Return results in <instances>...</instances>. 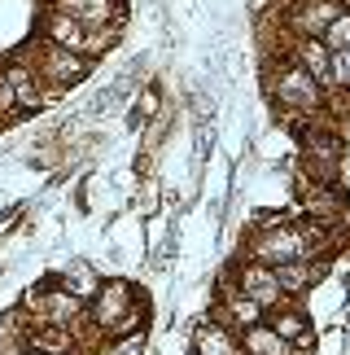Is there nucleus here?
Listing matches in <instances>:
<instances>
[{
  "mask_svg": "<svg viewBox=\"0 0 350 355\" xmlns=\"http://www.w3.org/2000/svg\"><path fill=\"white\" fill-rule=\"evenodd\" d=\"M342 162H346V145L338 132H302V175L311 180H324V184H338L342 175Z\"/></svg>",
  "mask_w": 350,
  "mask_h": 355,
  "instance_id": "nucleus-4",
  "label": "nucleus"
},
{
  "mask_svg": "<svg viewBox=\"0 0 350 355\" xmlns=\"http://www.w3.org/2000/svg\"><path fill=\"white\" fill-rule=\"evenodd\" d=\"M232 281H237V290L246 294L250 303H259V307L267 311V316L289 303L285 290H280V281H276V272L267 268V263H254V259H246V263L232 268Z\"/></svg>",
  "mask_w": 350,
  "mask_h": 355,
  "instance_id": "nucleus-5",
  "label": "nucleus"
},
{
  "mask_svg": "<svg viewBox=\"0 0 350 355\" xmlns=\"http://www.w3.org/2000/svg\"><path fill=\"white\" fill-rule=\"evenodd\" d=\"M118 40H123V22H110V26H92L88 31V49H84V58L88 62H97L101 53H110Z\"/></svg>",
  "mask_w": 350,
  "mask_h": 355,
  "instance_id": "nucleus-17",
  "label": "nucleus"
},
{
  "mask_svg": "<svg viewBox=\"0 0 350 355\" xmlns=\"http://www.w3.org/2000/svg\"><path fill=\"white\" fill-rule=\"evenodd\" d=\"M97 285H101V281L92 277V272H88L84 263H75V272H66V290H71L75 298H84V303H88L92 294H97Z\"/></svg>",
  "mask_w": 350,
  "mask_h": 355,
  "instance_id": "nucleus-19",
  "label": "nucleus"
},
{
  "mask_svg": "<svg viewBox=\"0 0 350 355\" xmlns=\"http://www.w3.org/2000/svg\"><path fill=\"white\" fill-rule=\"evenodd\" d=\"M210 320H219L223 329H232V334L241 338L246 329H254V324H263V320H267V311H263L259 303H250V298L237 290L232 272H228V277H223V285H219V303L210 307Z\"/></svg>",
  "mask_w": 350,
  "mask_h": 355,
  "instance_id": "nucleus-6",
  "label": "nucleus"
},
{
  "mask_svg": "<svg viewBox=\"0 0 350 355\" xmlns=\"http://www.w3.org/2000/svg\"><path fill=\"white\" fill-rule=\"evenodd\" d=\"M13 114H18V101H13V84L5 75V66H0V123H9Z\"/></svg>",
  "mask_w": 350,
  "mask_h": 355,
  "instance_id": "nucleus-22",
  "label": "nucleus"
},
{
  "mask_svg": "<svg viewBox=\"0 0 350 355\" xmlns=\"http://www.w3.org/2000/svg\"><path fill=\"white\" fill-rule=\"evenodd\" d=\"M346 53H350V49H346Z\"/></svg>",
  "mask_w": 350,
  "mask_h": 355,
  "instance_id": "nucleus-27",
  "label": "nucleus"
},
{
  "mask_svg": "<svg viewBox=\"0 0 350 355\" xmlns=\"http://www.w3.org/2000/svg\"><path fill=\"white\" fill-rule=\"evenodd\" d=\"M241 355H306V351H298V347H289L285 338H280L272 324H254V329H246L241 334Z\"/></svg>",
  "mask_w": 350,
  "mask_h": 355,
  "instance_id": "nucleus-16",
  "label": "nucleus"
},
{
  "mask_svg": "<svg viewBox=\"0 0 350 355\" xmlns=\"http://www.w3.org/2000/svg\"><path fill=\"white\" fill-rule=\"evenodd\" d=\"M48 9L71 13L88 31L92 26H110V22H127V0H57V5H48Z\"/></svg>",
  "mask_w": 350,
  "mask_h": 355,
  "instance_id": "nucleus-8",
  "label": "nucleus"
},
{
  "mask_svg": "<svg viewBox=\"0 0 350 355\" xmlns=\"http://www.w3.org/2000/svg\"><path fill=\"white\" fill-rule=\"evenodd\" d=\"M298 207L311 224H342L346 220V198L338 184H324V180H311V175H302L298 180Z\"/></svg>",
  "mask_w": 350,
  "mask_h": 355,
  "instance_id": "nucleus-7",
  "label": "nucleus"
},
{
  "mask_svg": "<svg viewBox=\"0 0 350 355\" xmlns=\"http://www.w3.org/2000/svg\"><path fill=\"white\" fill-rule=\"evenodd\" d=\"M79 355H114V347H110V343H105V338H101L97 347H88V351H79Z\"/></svg>",
  "mask_w": 350,
  "mask_h": 355,
  "instance_id": "nucleus-24",
  "label": "nucleus"
},
{
  "mask_svg": "<svg viewBox=\"0 0 350 355\" xmlns=\"http://www.w3.org/2000/svg\"><path fill=\"white\" fill-rule=\"evenodd\" d=\"M22 307L31 311L35 324H66V329H75V324L84 320V311H88L84 298H75V294L66 290V285H57V281H48V285H39V290H31Z\"/></svg>",
  "mask_w": 350,
  "mask_h": 355,
  "instance_id": "nucleus-3",
  "label": "nucleus"
},
{
  "mask_svg": "<svg viewBox=\"0 0 350 355\" xmlns=\"http://www.w3.org/2000/svg\"><path fill=\"white\" fill-rule=\"evenodd\" d=\"M329 88L350 92V53H333V58H329V84H324V92Z\"/></svg>",
  "mask_w": 350,
  "mask_h": 355,
  "instance_id": "nucleus-20",
  "label": "nucleus"
},
{
  "mask_svg": "<svg viewBox=\"0 0 350 355\" xmlns=\"http://www.w3.org/2000/svg\"><path fill=\"white\" fill-rule=\"evenodd\" d=\"M267 324H272L289 347H298V351H311L315 347V329H311V320H306V311L298 303H285L280 311H272V320H267Z\"/></svg>",
  "mask_w": 350,
  "mask_h": 355,
  "instance_id": "nucleus-10",
  "label": "nucleus"
},
{
  "mask_svg": "<svg viewBox=\"0 0 350 355\" xmlns=\"http://www.w3.org/2000/svg\"><path fill=\"white\" fill-rule=\"evenodd\" d=\"M158 110H163V97H158V88H145L140 97H136V114H131V123L158 119Z\"/></svg>",
  "mask_w": 350,
  "mask_h": 355,
  "instance_id": "nucleus-21",
  "label": "nucleus"
},
{
  "mask_svg": "<svg viewBox=\"0 0 350 355\" xmlns=\"http://www.w3.org/2000/svg\"><path fill=\"white\" fill-rule=\"evenodd\" d=\"M22 62L35 66V75H39V84H44L48 97H57V92L84 84V79L92 75L88 58H79V53H71V49H57V44H44V40H39V49L31 53V58L22 53Z\"/></svg>",
  "mask_w": 350,
  "mask_h": 355,
  "instance_id": "nucleus-2",
  "label": "nucleus"
},
{
  "mask_svg": "<svg viewBox=\"0 0 350 355\" xmlns=\"http://www.w3.org/2000/svg\"><path fill=\"white\" fill-rule=\"evenodd\" d=\"M5 75H9V84H13V101H18V114H22V110H39V105L48 101V92H44V84H39V75H35V66H31V62H9V66H5Z\"/></svg>",
  "mask_w": 350,
  "mask_h": 355,
  "instance_id": "nucleus-11",
  "label": "nucleus"
},
{
  "mask_svg": "<svg viewBox=\"0 0 350 355\" xmlns=\"http://www.w3.org/2000/svg\"><path fill=\"white\" fill-rule=\"evenodd\" d=\"M342 9H346V13H350V0H342Z\"/></svg>",
  "mask_w": 350,
  "mask_h": 355,
  "instance_id": "nucleus-25",
  "label": "nucleus"
},
{
  "mask_svg": "<svg viewBox=\"0 0 350 355\" xmlns=\"http://www.w3.org/2000/svg\"><path fill=\"white\" fill-rule=\"evenodd\" d=\"M329 58H333V53L320 44V40H293V44H289V62L302 66V71L311 75L320 88L329 84Z\"/></svg>",
  "mask_w": 350,
  "mask_h": 355,
  "instance_id": "nucleus-15",
  "label": "nucleus"
},
{
  "mask_svg": "<svg viewBox=\"0 0 350 355\" xmlns=\"http://www.w3.org/2000/svg\"><path fill=\"white\" fill-rule=\"evenodd\" d=\"M44 44L71 49V53H79V58H84V49H88V26L75 22L71 13H62V9H48V13H44Z\"/></svg>",
  "mask_w": 350,
  "mask_h": 355,
  "instance_id": "nucleus-9",
  "label": "nucleus"
},
{
  "mask_svg": "<svg viewBox=\"0 0 350 355\" xmlns=\"http://www.w3.org/2000/svg\"><path fill=\"white\" fill-rule=\"evenodd\" d=\"M193 355H241V338L206 316L193 324Z\"/></svg>",
  "mask_w": 350,
  "mask_h": 355,
  "instance_id": "nucleus-12",
  "label": "nucleus"
},
{
  "mask_svg": "<svg viewBox=\"0 0 350 355\" xmlns=\"http://www.w3.org/2000/svg\"><path fill=\"white\" fill-rule=\"evenodd\" d=\"M320 44H324L329 53H346V49H350V13H346V9H342V13H338V18H333L329 26H324Z\"/></svg>",
  "mask_w": 350,
  "mask_h": 355,
  "instance_id": "nucleus-18",
  "label": "nucleus"
},
{
  "mask_svg": "<svg viewBox=\"0 0 350 355\" xmlns=\"http://www.w3.org/2000/svg\"><path fill=\"white\" fill-rule=\"evenodd\" d=\"M0 355H31L26 351V338H13V334L0 329Z\"/></svg>",
  "mask_w": 350,
  "mask_h": 355,
  "instance_id": "nucleus-23",
  "label": "nucleus"
},
{
  "mask_svg": "<svg viewBox=\"0 0 350 355\" xmlns=\"http://www.w3.org/2000/svg\"><path fill=\"white\" fill-rule=\"evenodd\" d=\"M88 324L101 338H123L145 329V298L136 294V285L123 277H110L97 285V294L88 298Z\"/></svg>",
  "mask_w": 350,
  "mask_h": 355,
  "instance_id": "nucleus-1",
  "label": "nucleus"
},
{
  "mask_svg": "<svg viewBox=\"0 0 350 355\" xmlns=\"http://www.w3.org/2000/svg\"><path fill=\"white\" fill-rule=\"evenodd\" d=\"M48 5H57V0H48Z\"/></svg>",
  "mask_w": 350,
  "mask_h": 355,
  "instance_id": "nucleus-26",
  "label": "nucleus"
},
{
  "mask_svg": "<svg viewBox=\"0 0 350 355\" xmlns=\"http://www.w3.org/2000/svg\"><path fill=\"white\" fill-rule=\"evenodd\" d=\"M276 272V281H280V290H285L289 303H298V298L311 290V285L324 277V263H315V259H298V263H280L272 268Z\"/></svg>",
  "mask_w": 350,
  "mask_h": 355,
  "instance_id": "nucleus-13",
  "label": "nucleus"
},
{
  "mask_svg": "<svg viewBox=\"0 0 350 355\" xmlns=\"http://www.w3.org/2000/svg\"><path fill=\"white\" fill-rule=\"evenodd\" d=\"M26 351L31 355H79V338L66 324H35L31 338H26Z\"/></svg>",
  "mask_w": 350,
  "mask_h": 355,
  "instance_id": "nucleus-14",
  "label": "nucleus"
}]
</instances>
